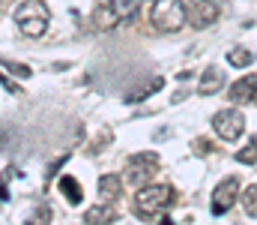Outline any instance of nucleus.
I'll return each instance as SVG.
<instances>
[{"mask_svg": "<svg viewBox=\"0 0 257 225\" xmlns=\"http://www.w3.org/2000/svg\"><path fill=\"white\" fill-rule=\"evenodd\" d=\"M227 63L236 66V69H242V66H251L254 63V54H251V48H230L227 51Z\"/></svg>", "mask_w": 257, "mask_h": 225, "instance_id": "12", "label": "nucleus"}, {"mask_svg": "<svg viewBox=\"0 0 257 225\" xmlns=\"http://www.w3.org/2000/svg\"><path fill=\"white\" fill-rule=\"evenodd\" d=\"M15 24L24 36H42L48 27V6L39 0H21L15 6Z\"/></svg>", "mask_w": 257, "mask_h": 225, "instance_id": "2", "label": "nucleus"}, {"mask_svg": "<svg viewBox=\"0 0 257 225\" xmlns=\"http://www.w3.org/2000/svg\"><path fill=\"white\" fill-rule=\"evenodd\" d=\"M150 21H153L156 30L174 33V30H180L189 21V9H186L183 0H156L153 12H150Z\"/></svg>", "mask_w": 257, "mask_h": 225, "instance_id": "1", "label": "nucleus"}, {"mask_svg": "<svg viewBox=\"0 0 257 225\" xmlns=\"http://www.w3.org/2000/svg\"><path fill=\"white\" fill-rule=\"evenodd\" d=\"M236 198H242V192H239V180H236V177L221 180V183L215 186V192H212V213H215V216L227 213V210L236 204Z\"/></svg>", "mask_w": 257, "mask_h": 225, "instance_id": "5", "label": "nucleus"}, {"mask_svg": "<svg viewBox=\"0 0 257 225\" xmlns=\"http://www.w3.org/2000/svg\"><path fill=\"white\" fill-rule=\"evenodd\" d=\"M174 204V189L168 183H150V186H141L138 195H135V207L141 216H156L162 210H168Z\"/></svg>", "mask_w": 257, "mask_h": 225, "instance_id": "3", "label": "nucleus"}, {"mask_svg": "<svg viewBox=\"0 0 257 225\" xmlns=\"http://www.w3.org/2000/svg\"><path fill=\"white\" fill-rule=\"evenodd\" d=\"M242 207H245L248 216H254L257 219V183H251V186L242 192Z\"/></svg>", "mask_w": 257, "mask_h": 225, "instance_id": "16", "label": "nucleus"}, {"mask_svg": "<svg viewBox=\"0 0 257 225\" xmlns=\"http://www.w3.org/2000/svg\"><path fill=\"white\" fill-rule=\"evenodd\" d=\"M159 87H162V78H150V81H147L144 87H138V90H132V93H128L126 102H141V99H147L150 93H156Z\"/></svg>", "mask_w": 257, "mask_h": 225, "instance_id": "13", "label": "nucleus"}, {"mask_svg": "<svg viewBox=\"0 0 257 225\" xmlns=\"http://www.w3.org/2000/svg\"><path fill=\"white\" fill-rule=\"evenodd\" d=\"M224 87V72H218L215 66H206L203 75H200V81H197V90H200V96H212L215 90H221Z\"/></svg>", "mask_w": 257, "mask_h": 225, "instance_id": "9", "label": "nucleus"}, {"mask_svg": "<svg viewBox=\"0 0 257 225\" xmlns=\"http://www.w3.org/2000/svg\"><path fill=\"white\" fill-rule=\"evenodd\" d=\"M3 69H9V72L21 75V78H27V75H30V69H27V66H21V63H9V60H3Z\"/></svg>", "mask_w": 257, "mask_h": 225, "instance_id": "20", "label": "nucleus"}, {"mask_svg": "<svg viewBox=\"0 0 257 225\" xmlns=\"http://www.w3.org/2000/svg\"><path fill=\"white\" fill-rule=\"evenodd\" d=\"M48 222H51V210L42 204V207L30 210V216H27V222H24V225H48Z\"/></svg>", "mask_w": 257, "mask_h": 225, "instance_id": "18", "label": "nucleus"}, {"mask_svg": "<svg viewBox=\"0 0 257 225\" xmlns=\"http://www.w3.org/2000/svg\"><path fill=\"white\" fill-rule=\"evenodd\" d=\"M212 129L218 132V138L236 141V138L245 132V117H242V111H236V108H221V111H215V117H212Z\"/></svg>", "mask_w": 257, "mask_h": 225, "instance_id": "4", "label": "nucleus"}, {"mask_svg": "<svg viewBox=\"0 0 257 225\" xmlns=\"http://www.w3.org/2000/svg\"><path fill=\"white\" fill-rule=\"evenodd\" d=\"M128 165H138V168H150V171H156V165H159V153H135L132 159H128Z\"/></svg>", "mask_w": 257, "mask_h": 225, "instance_id": "15", "label": "nucleus"}, {"mask_svg": "<svg viewBox=\"0 0 257 225\" xmlns=\"http://www.w3.org/2000/svg\"><path fill=\"white\" fill-rule=\"evenodd\" d=\"M162 225H174V222H171V219H162Z\"/></svg>", "mask_w": 257, "mask_h": 225, "instance_id": "22", "label": "nucleus"}, {"mask_svg": "<svg viewBox=\"0 0 257 225\" xmlns=\"http://www.w3.org/2000/svg\"><path fill=\"white\" fill-rule=\"evenodd\" d=\"M84 222L87 225H108V222H114V210L111 207H90L87 213H84Z\"/></svg>", "mask_w": 257, "mask_h": 225, "instance_id": "11", "label": "nucleus"}, {"mask_svg": "<svg viewBox=\"0 0 257 225\" xmlns=\"http://www.w3.org/2000/svg\"><path fill=\"white\" fill-rule=\"evenodd\" d=\"M186 9H189V24L197 27V30L215 24V18H218V6H215V0H189Z\"/></svg>", "mask_w": 257, "mask_h": 225, "instance_id": "6", "label": "nucleus"}, {"mask_svg": "<svg viewBox=\"0 0 257 225\" xmlns=\"http://www.w3.org/2000/svg\"><path fill=\"white\" fill-rule=\"evenodd\" d=\"M194 144H197V153H206V150H209V141H206V138H197V141H194Z\"/></svg>", "mask_w": 257, "mask_h": 225, "instance_id": "21", "label": "nucleus"}, {"mask_svg": "<svg viewBox=\"0 0 257 225\" xmlns=\"http://www.w3.org/2000/svg\"><path fill=\"white\" fill-rule=\"evenodd\" d=\"M120 189H123V180H120L117 174H102V177H99V195H102V198L114 201V198L120 195Z\"/></svg>", "mask_w": 257, "mask_h": 225, "instance_id": "10", "label": "nucleus"}, {"mask_svg": "<svg viewBox=\"0 0 257 225\" xmlns=\"http://www.w3.org/2000/svg\"><path fill=\"white\" fill-rule=\"evenodd\" d=\"M114 3H117L123 21H135V15H138V3H141V0H114Z\"/></svg>", "mask_w": 257, "mask_h": 225, "instance_id": "17", "label": "nucleus"}, {"mask_svg": "<svg viewBox=\"0 0 257 225\" xmlns=\"http://www.w3.org/2000/svg\"><path fill=\"white\" fill-rule=\"evenodd\" d=\"M227 99L236 102V105H242V102H257V75H245V78L233 81L230 90H227Z\"/></svg>", "mask_w": 257, "mask_h": 225, "instance_id": "7", "label": "nucleus"}, {"mask_svg": "<svg viewBox=\"0 0 257 225\" xmlns=\"http://www.w3.org/2000/svg\"><path fill=\"white\" fill-rule=\"evenodd\" d=\"M236 159H239L242 165H254V162H257V138L251 141V144H245V147L239 150V153H236Z\"/></svg>", "mask_w": 257, "mask_h": 225, "instance_id": "19", "label": "nucleus"}, {"mask_svg": "<svg viewBox=\"0 0 257 225\" xmlns=\"http://www.w3.org/2000/svg\"><path fill=\"white\" fill-rule=\"evenodd\" d=\"M93 21H96L99 30H111V27H117L123 18H120V9H117L114 0H99V6H96V12H93Z\"/></svg>", "mask_w": 257, "mask_h": 225, "instance_id": "8", "label": "nucleus"}, {"mask_svg": "<svg viewBox=\"0 0 257 225\" xmlns=\"http://www.w3.org/2000/svg\"><path fill=\"white\" fill-rule=\"evenodd\" d=\"M60 189L66 192L69 204H78V201H81V186H78L75 177H60Z\"/></svg>", "mask_w": 257, "mask_h": 225, "instance_id": "14", "label": "nucleus"}]
</instances>
